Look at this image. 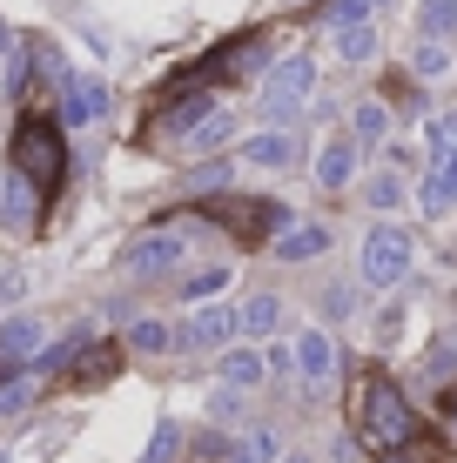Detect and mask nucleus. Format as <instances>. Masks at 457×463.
<instances>
[{
    "label": "nucleus",
    "mask_w": 457,
    "mask_h": 463,
    "mask_svg": "<svg viewBox=\"0 0 457 463\" xmlns=\"http://www.w3.org/2000/svg\"><path fill=\"white\" fill-rule=\"evenodd\" d=\"M229 383V390H256L262 376H270V356H256V349H223V370H215Z\"/></svg>",
    "instance_id": "16"
},
{
    "label": "nucleus",
    "mask_w": 457,
    "mask_h": 463,
    "mask_svg": "<svg viewBox=\"0 0 457 463\" xmlns=\"http://www.w3.org/2000/svg\"><path fill=\"white\" fill-rule=\"evenodd\" d=\"M370 54H376V27L370 21L337 27V61H350V68H357V61H370Z\"/></svg>",
    "instance_id": "21"
},
{
    "label": "nucleus",
    "mask_w": 457,
    "mask_h": 463,
    "mask_svg": "<svg viewBox=\"0 0 457 463\" xmlns=\"http://www.w3.org/2000/svg\"><path fill=\"white\" fill-rule=\"evenodd\" d=\"M424 135H431V148L444 155V148H457V115H437L431 128H424Z\"/></svg>",
    "instance_id": "31"
},
{
    "label": "nucleus",
    "mask_w": 457,
    "mask_h": 463,
    "mask_svg": "<svg viewBox=\"0 0 457 463\" xmlns=\"http://www.w3.org/2000/svg\"><path fill=\"white\" fill-rule=\"evenodd\" d=\"M296 370H303V383H329V376H337V343H329L323 329L296 336Z\"/></svg>",
    "instance_id": "13"
},
{
    "label": "nucleus",
    "mask_w": 457,
    "mask_h": 463,
    "mask_svg": "<svg viewBox=\"0 0 457 463\" xmlns=\"http://www.w3.org/2000/svg\"><path fill=\"white\" fill-rule=\"evenodd\" d=\"M350 423H357V437H364V450H384V457H397L404 443L417 437V417H411V403H404V390L390 376H364L357 383Z\"/></svg>",
    "instance_id": "1"
},
{
    "label": "nucleus",
    "mask_w": 457,
    "mask_h": 463,
    "mask_svg": "<svg viewBox=\"0 0 457 463\" xmlns=\"http://www.w3.org/2000/svg\"><path fill=\"white\" fill-rule=\"evenodd\" d=\"M270 370H276V376H296V343H276V349H270Z\"/></svg>",
    "instance_id": "33"
},
{
    "label": "nucleus",
    "mask_w": 457,
    "mask_h": 463,
    "mask_svg": "<svg viewBox=\"0 0 457 463\" xmlns=\"http://www.w3.org/2000/svg\"><path fill=\"white\" fill-rule=\"evenodd\" d=\"M215 115V94H182V101L176 108H168V115H162V135H188V128H195V121H209Z\"/></svg>",
    "instance_id": "18"
},
{
    "label": "nucleus",
    "mask_w": 457,
    "mask_h": 463,
    "mask_svg": "<svg viewBox=\"0 0 457 463\" xmlns=\"http://www.w3.org/2000/svg\"><path fill=\"white\" fill-rule=\"evenodd\" d=\"M309 88H317V61H309V54H290L282 68H270V81H262V115L282 128L290 115H303Z\"/></svg>",
    "instance_id": "3"
},
{
    "label": "nucleus",
    "mask_w": 457,
    "mask_h": 463,
    "mask_svg": "<svg viewBox=\"0 0 457 463\" xmlns=\"http://www.w3.org/2000/svg\"><path fill=\"white\" fill-rule=\"evenodd\" d=\"M223 282H229V269H202V276H188V282H182V296H188V302H209L215 289H223Z\"/></svg>",
    "instance_id": "29"
},
{
    "label": "nucleus",
    "mask_w": 457,
    "mask_h": 463,
    "mask_svg": "<svg viewBox=\"0 0 457 463\" xmlns=\"http://www.w3.org/2000/svg\"><path fill=\"white\" fill-rule=\"evenodd\" d=\"M27 396H34V383H7V390H0V410H21Z\"/></svg>",
    "instance_id": "34"
},
{
    "label": "nucleus",
    "mask_w": 457,
    "mask_h": 463,
    "mask_svg": "<svg viewBox=\"0 0 457 463\" xmlns=\"http://www.w3.org/2000/svg\"><path fill=\"white\" fill-rule=\"evenodd\" d=\"M223 463H276V437H270V430H243Z\"/></svg>",
    "instance_id": "23"
},
{
    "label": "nucleus",
    "mask_w": 457,
    "mask_h": 463,
    "mask_svg": "<svg viewBox=\"0 0 457 463\" xmlns=\"http://www.w3.org/2000/svg\"><path fill=\"white\" fill-rule=\"evenodd\" d=\"M376 14V0H329V21L337 27H350V21H370Z\"/></svg>",
    "instance_id": "30"
},
{
    "label": "nucleus",
    "mask_w": 457,
    "mask_h": 463,
    "mask_svg": "<svg viewBox=\"0 0 457 463\" xmlns=\"http://www.w3.org/2000/svg\"><path fill=\"white\" fill-rule=\"evenodd\" d=\"M282 463H309V457H282Z\"/></svg>",
    "instance_id": "37"
},
{
    "label": "nucleus",
    "mask_w": 457,
    "mask_h": 463,
    "mask_svg": "<svg viewBox=\"0 0 457 463\" xmlns=\"http://www.w3.org/2000/svg\"><path fill=\"white\" fill-rule=\"evenodd\" d=\"M364 195H370V209H384V215H397V209H404V175H397V168H384V175H370V188H364Z\"/></svg>",
    "instance_id": "24"
},
{
    "label": "nucleus",
    "mask_w": 457,
    "mask_h": 463,
    "mask_svg": "<svg viewBox=\"0 0 457 463\" xmlns=\"http://www.w3.org/2000/svg\"><path fill=\"white\" fill-rule=\"evenodd\" d=\"M229 336H243L235 329V309L223 302V309H195L188 323L176 329V349H229Z\"/></svg>",
    "instance_id": "7"
},
{
    "label": "nucleus",
    "mask_w": 457,
    "mask_h": 463,
    "mask_svg": "<svg viewBox=\"0 0 457 463\" xmlns=\"http://www.w3.org/2000/svg\"><path fill=\"white\" fill-rule=\"evenodd\" d=\"M390 128V108L384 101H357V141H376Z\"/></svg>",
    "instance_id": "28"
},
{
    "label": "nucleus",
    "mask_w": 457,
    "mask_h": 463,
    "mask_svg": "<svg viewBox=\"0 0 457 463\" xmlns=\"http://www.w3.org/2000/svg\"><path fill=\"white\" fill-rule=\"evenodd\" d=\"M182 141H188V148H223V141H229V115L215 108V115H209V121H195Z\"/></svg>",
    "instance_id": "27"
},
{
    "label": "nucleus",
    "mask_w": 457,
    "mask_h": 463,
    "mask_svg": "<svg viewBox=\"0 0 457 463\" xmlns=\"http://www.w3.org/2000/svg\"><path fill=\"white\" fill-rule=\"evenodd\" d=\"M223 182H229V162H209V168L188 175V188H223Z\"/></svg>",
    "instance_id": "32"
},
{
    "label": "nucleus",
    "mask_w": 457,
    "mask_h": 463,
    "mask_svg": "<svg viewBox=\"0 0 457 463\" xmlns=\"http://www.w3.org/2000/svg\"><path fill=\"white\" fill-rule=\"evenodd\" d=\"M41 336H47V329L34 323V316H7V323H0V356H7V363H34Z\"/></svg>",
    "instance_id": "14"
},
{
    "label": "nucleus",
    "mask_w": 457,
    "mask_h": 463,
    "mask_svg": "<svg viewBox=\"0 0 457 463\" xmlns=\"http://www.w3.org/2000/svg\"><path fill=\"white\" fill-rule=\"evenodd\" d=\"M404 276H411V235L390 229V222H376L364 235V282L370 289H397Z\"/></svg>",
    "instance_id": "4"
},
{
    "label": "nucleus",
    "mask_w": 457,
    "mask_h": 463,
    "mask_svg": "<svg viewBox=\"0 0 457 463\" xmlns=\"http://www.w3.org/2000/svg\"><path fill=\"white\" fill-rule=\"evenodd\" d=\"M129 349H141V356H162V349H176V329L155 323V316H135V323H129Z\"/></svg>",
    "instance_id": "19"
},
{
    "label": "nucleus",
    "mask_w": 457,
    "mask_h": 463,
    "mask_svg": "<svg viewBox=\"0 0 457 463\" xmlns=\"http://www.w3.org/2000/svg\"><path fill=\"white\" fill-rule=\"evenodd\" d=\"M215 222H235L243 235H270V229H290V209H276V202H243V195H223V202H215Z\"/></svg>",
    "instance_id": "8"
},
{
    "label": "nucleus",
    "mask_w": 457,
    "mask_h": 463,
    "mask_svg": "<svg viewBox=\"0 0 457 463\" xmlns=\"http://www.w3.org/2000/svg\"><path fill=\"white\" fill-rule=\"evenodd\" d=\"M411 68L424 74V81H437V74H451V47H444V41H431V34H424V41L411 47Z\"/></svg>",
    "instance_id": "25"
},
{
    "label": "nucleus",
    "mask_w": 457,
    "mask_h": 463,
    "mask_svg": "<svg viewBox=\"0 0 457 463\" xmlns=\"http://www.w3.org/2000/svg\"><path fill=\"white\" fill-rule=\"evenodd\" d=\"M235 162H249V168H290L296 162V135H290V128H262V135H249L243 148H235Z\"/></svg>",
    "instance_id": "9"
},
{
    "label": "nucleus",
    "mask_w": 457,
    "mask_h": 463,
    "mask_svg": "<svg viewBox=\"0 0 457 463\" xmlns=\"http://www.w3.org/2000/svg\"><path fill=\"white\" fill-rule=\"evenodd\" d=\"M417 202H424V215L457 209V148H444V155L431 162V175H424V188H417Z\"/></svg>",
    "instance_id": "10"
},
{
    "label": "nucleus",
    "mask_w": 457,
    "mask_h": 463,
    "mask_svg": "<svg viewBox=\"0 0 457 463\" xmlns=\"http://www.w3.org/2000/svg\"><path fill=\"white\" fill-rule=\"evenodd\" d=\"M417 27L431 41H451L457 34V0H417Z\"/></svg>",
    "instance_id": "22"
},
{
    "label": "nucleus",
    "mask_w": 457,
    "mask_h": 463,
    "mask_svg": "<svg viewBox=\"0 0 457 463\" xmlns=\"http://www.w3.org/2000/svg\"><path fill=\"white\" fill-rule=\"evenodd\" d=\"M182 457V430L176 423H155V437H148V450H141V463H176Z\"/></svg>",
    "instance_id": "26"
},
{
    "label": "nucleus",
    "mask_w": 457,
    "mask_h": 463,
    "mask_svg": "<svg viewBox=\"0 0 457 463\" xmlns=\"http://www.w3.org/2000/svg\"><path fill=\"white\" fill-rule=\"evenodd\" d=\"M350 302H357L350 289H329V296H323V309H329V316H350Z\"/></svg>",
    "instance_id": "35"
},
{
    "label": "nucleus",
    "mask_w": 457,
    "mask_h": 463,
    "mask_svg": "<svg viewBox=\"0 0 457 463\" xmlns=\"http://www.w3.org/2000/svg\"><path fill=\"white\" fill-rule=\"evenodd\" d=\"M0 54H14V27L7 21H0Z\"/></svg>",
    "instance_id": "36"
},
{
    "label": "nucleus",
    "mask_w": 457,
    "mask_h": 463,
    "mask_svg": "<svg viewBox=\"0 0 457 463\" xmlns=\"http://www.w3.org/2000/svg\"><path fill=\"white\" fill-rule=\"evenodd\" d=\"M108 115V88L94 81V74H68V81H61V121L68 128H94Z\"/></svg>",
    "instance_id": "6"
},
{
    "label": "nucleus",
    "mask_w": 457,
    "mask_h": 463,
    "mask_svg": "<svg viewBox=\"0 0 457 463\" xmlns=\"http://www.w3.org/2000/svg\"><path fill=\"white\" fill-rule=\"evenodd\" d=\"M235 329H243V336H276L282 329V302L276 296H249L243 309H235Z\"/></svg>",
    "instance_id": "17"
},
{
    "label": "nucleus",
    "mask_w": 457,
    "mask_h": 463,
    "mask_svg": "<svg viewBox=\"0 0 457 463\" xmlns=\"http://www.w3.org/2000/svg\"><path fill=\"white\" fill-rule=\"evenodd\" d=\"M14 168L27 175V182L41 188H54L61 182V168H68V148H61V121H47V115H27L21 128H14Z\"/></svg>",
    "instance_id": "2"
},
{
    "label": "nucleus",
    "mask_w": 457,
    "mask_h": 463,
    "mask_svg": "<svg viewBox=\"0 0 457 463\" xmlns=\"http://www.w3.org/2000/svg\"><path fill=\"white\" fill-rule=\"evenodd\" d=\"M376 7H390V0H376Z\"/></svg>",
    "instance_id": "38"
},
{
    "label": "nucleus",
    "mask_w": 457,
    "mask_h": 463,
    "mask_svg": "<svg viewBox=\"0 0 457 463\" xmlns=\"http://www.w3.org/2000/svg\"><path fill=\"white\" fill-rule=\"evenodd\" d=\"M317 182L323 188H350L357 182V135H329L317 148Z\"/></svg>",
    "instance_id": "11"
},
{
    "label": "nucleus",
    "mask_w": 457,
    "mask_h": 463,
    "mask_svg": "<svg viewBox=\"0 0 457 463\" xmlns=\"http://www.w3.org/2000/svg\"><path fill=\"white\" fill-rule=\"evenodd\" d=\"M34 195H41V188H34V182H27V175H21V168H14V182H7V195H0V215H7V222H14V229H21V222H34Z\"/></svg>",
    "instance_id": "20"
},
{
    "label": "nucleus",
    "mask_w": 457,
    "mask_h": 463,
    "mask_svg": "<svg viewBox=\"0 0 457 463\" xmlns=\"http://www.w3.org/2000/svg\"><path fill=\"white\" fill-rule=\"evenodd\" d=\"M115 370H121V349L115 343H88V349H74V356H68V376L74 383H108Z\"/></svg>",
    "instance_id": "15"
},
{
    "label": "nucleus",
    "mask_w": 457,
    "mask_h": 463,
    "mask_svg": "<svg viewBox=\"0 0 457 463\" xmlns=\"http://www.w3.org/2000/svg\"><path fill=\"white\" fill-rule=\"evenodd\" d=\"M323 249H329L323 222H290V229H276V255H282V262H317Z\"/></svg>",
    "instance_id": "12"
},
{
    "label": "nucleus",
    "mask_w": 457,
    "mask_h": 463,
    "mask_svg": "<svg viewBox=\"0 0 457 463\" xmlns=\"http://www.w3.org/2000/svg\"><path fill=\"white\" fill-rule=\"evenodd\" d=\"M182 255H188V242H182L176 229L135 235V242L121 249V276H129V282H155V276H176V269H182Z\"/></svg>",
    "instance_id": "5"
}]
</instances>
